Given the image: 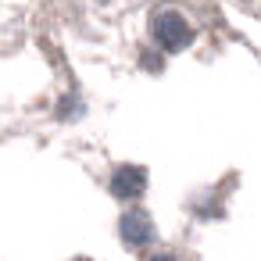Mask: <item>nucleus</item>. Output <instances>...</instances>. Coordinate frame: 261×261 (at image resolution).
Here are the masks:
<instances>
[{
    "instance_id": "obj_2",
    "label": "nucleus",
    "mask_w": 261,
    "mask_h": 261,
    "mask_svg": "<svg viewBox=\"0 0 261 261\" xmlns=\"http://www.w3.org/2000/svg\"><path fill=\"white\" fill-rule=\"evenodd\" d=\"M143 190H147V172H143L140 165H118V168H115V175H111V193H115L118 200H136V197H143Z\"/></svg>"
},
{
    "instance_id": "obj_4",
    "label": "nucleus",
    "mask_w": 261,
    "mask_h": 261,
    "mask_svg": "<svg viewBox=\"0 0 261 261\" xmlns=\"http://www.w3.org/2000/svg\"><path fill=\"white\" fill-rule=\"evenodd\" d=\"M150 261H175L172 254H158V257H150Z\"/></svg>"
},
{
    "instance_id": "obj_3",
    "label": "nucleus",
    "mask_w": 261,
    "mask_h": 261,
    "mask_svg": "<svg viewBox=\"0 0 261 261\" xmlns=\"http://www.w3.org/2000/svg\"><path fill=\"white\" fill-rule=\"evenodd\" d=\"M118 232H122V240L129 247H143V243L154 240V222L143 211H125L122 222H118Z\"/></svg>"
},
{
    "instance_id": "obj_1",
    "label": "nucleus",
    "mask_w": 261,
    "mask_h": 261,
    "mask_svg": "<svg viewBox=\"0 0 261 261\" xmlns=\"http://www.w3.org/2000/svg\"><path fill=\"white\" fill-rule=\"evenodd\" d=\"M150 33H154V40L161 43V50H168V54H179V50H186V47L193 43V29H190V22H186L179 11H161V15H154Z\"/></svg>"
}]
</instances>
